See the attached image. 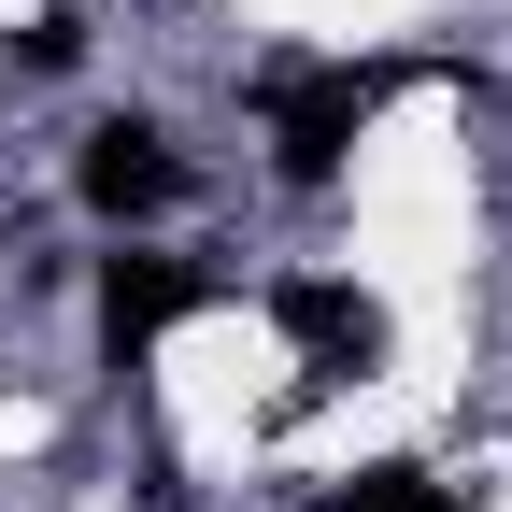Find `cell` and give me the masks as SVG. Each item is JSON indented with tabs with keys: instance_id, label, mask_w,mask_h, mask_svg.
Listing matches in <instances>:
<instances>
[{
	"instance_id": "277c9868",
	"label": "cell",
	"mask_w": 512,
	"mask_h": 512,
	"mask_svg": "<svg viewBox=\"0 0 512 512\" xmlns=\"http://www.w3.org/2000/svg\"><path fill=\"white\" fill-rule=\"evenodd\" d=\"M214 299V271H185V256H100V342L143 356L157 328H185V313Z\"/></svg>"
},
{
	"instance_id": "5b68a950",
	"label": "cell",
	"mask_w": 512,
	"mask_h": 512,
	"mask_svg": "<svg viewBox=\"0 0 512 512\" xmlns=\"http://www.w3.org/2000/svg\"><path fill=\"white\" fill-rule=\"evenodd\" d=\"M328 512H456V484H427L413 456H370V470L328 484Z\"/></svg>"
},
{
	"instance_id": "6da1fadb",
	"label": "cell",
	"mask_w": 512,
	"mask_h": 512,
	"mask_svg": "<svg viewBox=\"0 0 512 512\" xmlns=\"http://www.w3.org/2000/svg\"><path fill=\"white\" fill-rule=\"evenodd\" d=\"M384 86H413L399 57H370V72H299V86H256V114H271V171L299 185H342V157H356V128L384 114Z\"/></svg>"
},
{
	"instance_id": "3957f363",
	"label": "cell",
	"mask_w": 512,
	"mask_h": 512,
	"mask_svg": "<svg viewBox=\"0 0 512 512\" xmlns=\"http://www.w3.org/2000/svg\"><path fill=\"white\" fill-rule=\"evenodd\" d=\"M271 328L313 356V384H356V370L384 356V299H356V285H328V271H285V285H271Z\"/></svg>"
},
{
	"instance_id": "7a4b0ae2",
	"label": "cell",
	"mask_w": 512,
	"mask_h": 512,
	"mask_svg": "<svg viewBox=\"0 0 512 512\" xmlns=\"http://www.w3.org/2000/svg\"><path fill=\"white\" fill-rule=\"evenodd\" d=\"M72 185H86V214L143 228V214L185 200V157H171V128H157V114H100V128H86V157H72Z\"/></svg>"
}]
</instances>
